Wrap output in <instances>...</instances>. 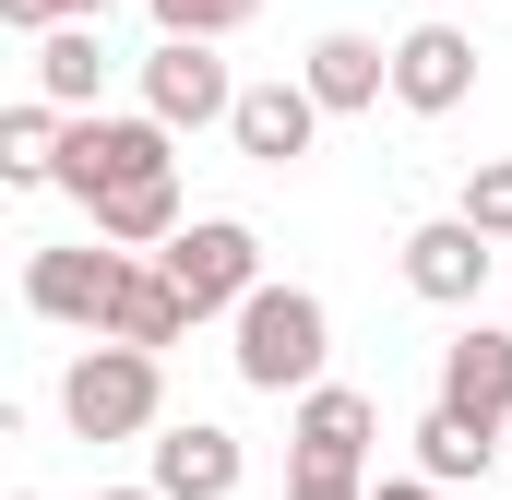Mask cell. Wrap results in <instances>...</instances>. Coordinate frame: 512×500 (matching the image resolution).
<instances>
[{
    "label": "cell",
    "mask_w": 512,
    "mask_h": 500,
    "mask_svg": "<svg viewBox=\"0 0 512 500\" xmlns=\"http://www.w3.org/2000/svg\"><path fill=\"white\" fill-rule=\"evenodd\" d=\"M227 322H239V346H227V358H239L251 393H310L322 358H334V310H322L310 286H251Z\"/></svg>",
    "instance_id": "obj_1"
},
{
    "label": "cell",
    "mask_w": 512,
    "mask_h": 500,
    "mask_svg": "<svg viewBox=\"0 0 512 500\" xmlns=\"http://www.w3.org/2000/svg\"><path fill=\"white\" fill-rule=\"evenodd\" d=\"M60 417H72V441H143V429L167 417V370H155V346L96 334V346L60 370Z\"/></svg>",
    "instance_id": "obj_2"
},
{
    "label": "cell",
    "mask_w": 512,
    "mask_h": 500,
    "mask_svg": "<svg viewBox=\"0 0 512 500\" xmlns=\"http://www.w3.org/2000/svg\"><path fill=\"white\" fill-rule=\"evenodd\" d=\"M167 143H179V131L155 120V108H143V120H108V108H84V120H72V143H60V191H72V203L143 191V179H167V167H179Z\"/></svg>",
    "instance_id": "obj_3"
},
{
    "label": "cell",
    "mask_w": 512,
    "mask_h": 500,
    "mask_svg": "<svg viewBox=\"0 0 512 500\" xmlns=\"http://www.w3.org/2000/svg\"><path fill=\"white\" fill-rule=\"evenodd\" d=\"M131 262H143V250H120V239L36 250V262H24V310H36V322H72V334H108V310H120Z\"/></svg>",
    "instance_id": "obj_4"
},
{
    "label": "cell",
    "mask_w": 512,
    "mask_h": 500,
    "mask_svg": "<svg viewBox=\"0 0 512 500\" xmlns=\"http://www.w3.org/2000/svg\"><path fill=\"white\" fill-rule=\"evenodd\" d=\"M155 262L179 274V298H191L203 322H215V310H239V298L262 286V239L239 227V215H191V227H179V239L155 250Z\"/></svg>",
    "instance_id": "obj_5"
},
{
    "label": "cell",
    "mask_w": 512,
    "mask_h": 500,
    "mask_svg": "<svg viewBox=\"0 0 512 500\" xmlns=\"http://www.w3.org/2000/svg\"><path fill=\"white\" fill-rule=\"evenodd\" d=\"M143 108L167 131H215L239 108V72L215 60V36H155V48H143Z\"/></svg>",
    "instance_id": "obj_6"
},
{
    "label": "cell",
    "mask_w": 512,
    "mask_h": 500,
    "mask_svg": "<svg viewBox=\"0 0 512 500\" xmlns=\"http://www.w3.org/2000/svg\"><path fill=\"white\" fill-rule=\"evenodd\" d=\"M465 96H477V36H465V24H405V36H393V108L453 120Z\"/></svg>",
    "instance_id": "obj_7"
},
{
    "label": "cell",
    "mask_w": 512,
    "mask_h": 500,
    "mask_svg": "<svg viewBox=\"0 0 512 500\" xmlns=\"http://www.w3.org/2000/svg\"><path fill=\"white\" fill-rule=\"evenodd\" d=\"M489 262H501V239H489L477 215H429V227H405V286H417L429 310H465V298L489 286Z\"/></svg>",
    "instance_id": "obj_8"
},
{
    "label": "cell",
    "mask_w": 512,
    "mask_h": 500,
    "mask_svg": "<svg viewBox=\"0 0 512 500\" xmlns=\"http://www.w3.org/2000/svg\"><path fill=\"white\" fill-rule=\"evenodd\" d=\"M322 120H334V108H322L310 84H239V108H227V143H239L251 167H298Z\"/></svg>",
    "instance_id": "obj_9"
},
{
    "label": "cell",
    "mask_w": 512,
    "mask_h": 500,
    "mask_svg": "<svg viewBox=\"0 0 512 500\" xmlns=\"http://www.w3.org/2000/svg\"><path fill=\"white\" fill-rule=\"evenodd\" d=\"M370 429H382V405L370 393H346V381H310L298 393V465H334V477H370Z\"/></svg>",
    "instance_id": "obj_10"
},
{
    "label": "cell",
    "mask_w": 512,
    "mask_h": 500,
    "mask_svg": "<svg viewBox=\"0 0 512 500\" xmlns=\"http://www.w3.org/2000/svg\"><path fill=\"white\" fill-rule=\"evenodd\" d=\"M298 84H310L334 120H358V108H382V96H393V48H382V36H346V24H334V36H310Z\"/></svg>",
    "instance_id": "obj_11"
},
{
    "label": "cell",
    "mask_w": 512,
    "mask_h": 500,
    "mask_svg": "<svg viewBox=\"0 0 512 500\" xmlns=\"http://www.w3.org/2000/svg\"><path fill=\"white\" fill-rule=\"evenodd\" d=\"M441 405L512 429V334H501V322H465V334L441 346Z\"/></svg>",
    "instance_id": "obj_12"
},
{
    "label": "cell",
    "mask_w": 512,
    "mask_h": 500,
    "mask_svg": "<svg viewBox=\"0 0 512 500\" xmlns=\"http://www.w3.org/2000/svg\"><path fill=\"white\" fill-rule=\"evenodd\" d=\"M155 489H167V500H239V441H227L215 417L155 429Z\"/></svg>",
    "instance_id": "obj_13"
},
{
    "label": "cell",
    "mask_w": 512,
    "mask_h": 500,
    "mask_svg": "<svg viewBox=\"0 0 512 500\" xmlns=\"http://www.w3.org/2000/svg\"><path fill=\"white\" fill-rule=\"evenodd\" d=\"M96 84H108V36H96V12L48 24V36H36V96H60V108L84 120V108H96Z\"/></svg>",
    "instance_id": "obj_14"
},
{
    "label": "cell",
    "mask_w": 512,
    "mask_h": 500,
    "mask_svg": "<svg viewBox=\"0 0 512 500\" xmlns=\"http://www.w3.org/2000/svg\"><path fill=\"white\" fill-rule=\"evenodd\" d=\"M512 453V429H489V417H465V405H429L417 417V465L441 477V489H465V477H489Z\"/></svg>",
    "instance_id": "obj_15"
},
{
    "label": "cell",
    "mask_w": 512,
    "mask_h": 500,
    "mask_svg": "<svg viewBox=\"0 0 512 500\" xmlns=\"http://www.w3.org/2000/svg\"><path fill=\"white\" fill-rule=\"evenodd\" d=\"M60 143H72V108H60V96H24V108L0 120V179H12V191H60Z\"/></svg>",
    "instance_id": "obj_16"
},
{
    "label": "cell",
    "mask_w": 512,
    "mask_h": 500,
    "mask_svg": "<svg viewBox=\"0 0 512 500\" xmlns=\"http://www.w3.org/2000/svg\"><path fill=\"white\" fill-rule=\"evenodd\" d=\"M191 322H203V310L179 298V274H167V262H131V286H120V310H108V334H120V346H179Z\"/></svg>",
    "instance_id": "obj_17"
},
{
    "label": "cell",
    "mask_w": 512,
    "mask_h": 500,
    "mask_svg": "<svg viewBox=\"0 0 512 500\" xmlns=\"http://www.w3.org/2000/svg\"><path fill=\"white\" fill-rule=\"evenodd\" d=\"M84 227H96V239H120V250H167V239H179V167H167V179H143V191L84 203Z\"/></svg>",
    "instance_id": "obj_18"
},
{
    "label": "cell",
    "mask_w": 512,
    "mask_h": 500,
    "mask_svg": "<svg viewBox=\"0 0 512 500\" xmlns=\"http://www.w3.org/2000/svg\"><path fill=\"white\" fill-rule=\"evenodd\" d=\"M155 12V36H239L262 0H143Z\"/></svg>",
    "instance_id": "obj_19"
},
{
    "label": "cell",
    "mask_w": 512,
    "mask_h": 500,
    "mask_svg": "<svg viewBox=\"0 0 512 500\" xmlns=\"http://www.w3.org/2000/svg\"><path fill=\"white\" fill-rule=\"evenodd\" d=\"M465 215H477L489 239H512V155H489V167H465Z\"/></svg>",
    "instance_id": "obj_20"
},
{
    "label": "cell",
    "mask_w": 512,
    "mask_h": 500,
    "mask_svg": "<svg viewBox=\"0 0 512 500\" xmlns=\"http://www.w3.org/2000/svg\"><path fill=\"white\" fill-rule=\"evenodd\" d=\"M72 12H96V24H108V0H0V24H12V36H48V24H72Z\"/></svg>",
    "instance_id": "obj_21"
},
{
    "label": "cell",
    "mask_w": 512,
    "mask_h": 500,
    "mask_svg": "<svg viewBox=\"0 0 512 500\" xmlns=\"http://www.w3.org/2000/svg\"><path fill=\"white\" fill-rule=\"evenodd\" d=\"M286 500H370V477H334V465H286Z\"/></svg>",
    "instance_id": "obj_22"
},
{
    "label": "cell",
    "mask_w": 512,
    "mask_h": 500,
    "mask_svg": "<svg viewBox=\"0 0 512 500\" xmlns=\"http://www.w3.org/2000/svg\"><path fill=\"white\" fill-rule=\"evenodd\" d=\"M370 500H441V477L417 465V477H382V489H370Z\"/></svg>",
    "instance_id": "obj_23"
},
{
    "label": "cell",
    "mask_w": 512,
    "mask_h": 500,
    "mask_svg": "<svg viewBox=\"0 0 512 500\" xmlns=\"http://www.w3.org/2000/svg\"><path fill=\"white\" fill-rule=\"evenodd\" d=\"M96 500H167V489H155V477H143V489H96Z\"/></svg>",
    "instance_id": "obj_24"
},
{
    "label": "cell",
    "mask_w": 512,
    "mask_h": 500,
    "mask_svg": "<svg viewBox=\"0 0 512 500\" xmlns=\"http://www.w3.org/2000/svg\"><path fill=\"white\" fill-rule=\"evenodd\" d=\"M12 500H36V489H12Z\"/></svg>",
    "instance_id": "obj_25"
}]
</instances>
